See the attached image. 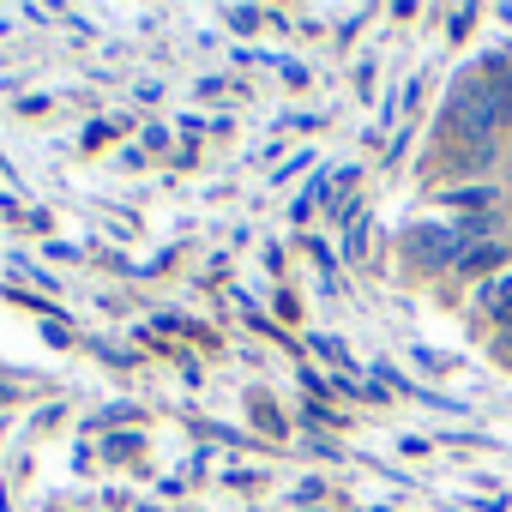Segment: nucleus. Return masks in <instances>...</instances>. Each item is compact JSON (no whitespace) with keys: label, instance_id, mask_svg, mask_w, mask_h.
<instances>
[{"label":"nucleus","instance_id":"obj_2","mask_svg":"<svg viewBox=\"0 0 512 512\" xmlns=\"http://www.w3.org/2000/svg\"><path fill=\"white\" fill-rule=\"evenodd\" d=\"M404 253L416 272H446L452 260H464V235H458V223H410Z\"/></svg>","mask_w":512,"mask_h":512},{"label":"nucleus","instance_id":"obj_3","mask_svg":"<svg viewBox=\"0 0 512 512\" xmlns=\"http://www.w3.org/2000/svg\"><path fill=\"white\" fill-rule=\"evenodd\" d=\"M494 260H500V247H476V253H464V260H458V272H482Z\"/></svg>","mask_w":512,"mask_h":512},{"label":"nucleus","instance_id":"obj_1","mask_svg":"<svg viewBox=\"0 0 512 512\" xmlns=\"http://www.w3.org/2000/svg\"><path fill=\"white\" fill-rule=\"evenodd\" d=\"M452 115L470 139H488L506 115H512V73L500 79V67H476L470 79H458L452 91Z\"/></svg>","mask_w":512,"mask_h":512},{"label":"nucleus","instance_id":"obj_4","mask_svg":"<svg viewBox=\"0 0 512 512\" xmlns=\"http://www.w3.org/2000/svg\"><path fill=\"white\" fill-rule=\"evenodd\" d=\"M506 61H512V49H506Z\"/></svg>","mask_w":512,"mask_h":512}]
</instances>
